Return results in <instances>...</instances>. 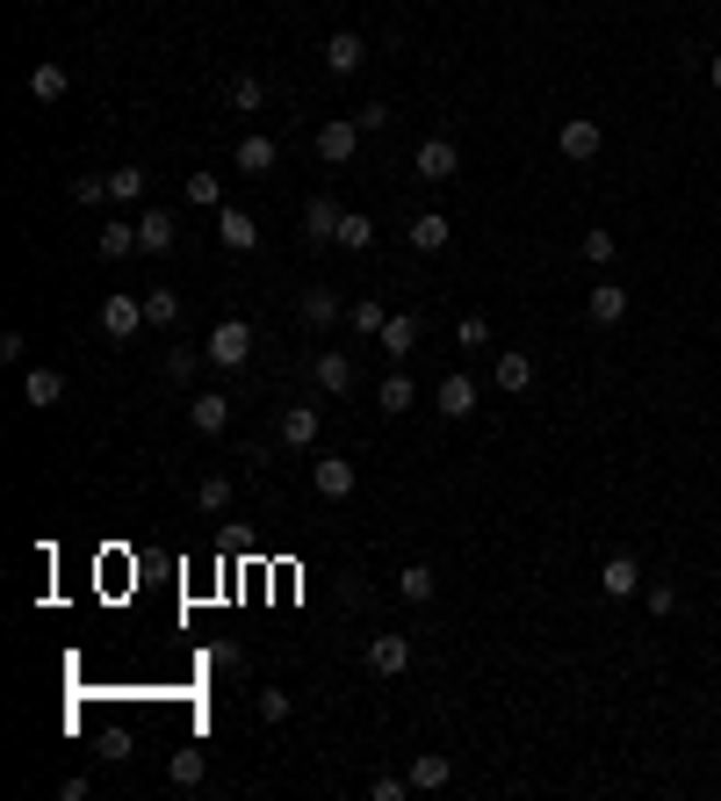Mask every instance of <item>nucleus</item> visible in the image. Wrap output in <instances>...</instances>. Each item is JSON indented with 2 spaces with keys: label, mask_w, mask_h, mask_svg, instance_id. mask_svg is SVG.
<instances>
[{
  "label": "nucleus",
  "mask_w": 721,
  "mask_h": 801,
  "mask_svg": "<svg viewBox=\"0 0 721 801\" xmlns=\"http://www.w3.org/2000/svg\"><path fill=\"white\" fill-rule=\"evenodd\" d=\"M376 340H382V354H390V362H404V354L419 347V311H390Z\"/></svg>",
  "instance_id": "13"
},
{
  "label": "nucleus",
  "mask_w": 721,
  "mask_h": 801,
  "mask_svg": "<svg viewBox=\"0 0 721 801\" xmlns=\"http://www.w3.org/2000/svg\"><path fill=\"white\" fill-rule=\"evenodd\" d=\"M22 398H30L36 412H52V404L66 398V376H58V368H30V376H22Z\"/></svg>",
  "instance_id": "22"
},
{
  "label": "nucleus",
  "mask_w": 721,
  "mask_h": 801,
  "mask_svg": "<svg viewBox=\"0 0 721 801\" xmlns=\"http://www.w3.org/2000/svg\"><path fill=\"white\" fill-rule=\"evenodd\" d=\"M275 138H260V130H253V138H239V152H231V167H239V174H275Z\"/></svg>",
  "instance_id": "20"
},
{
  "label": "nucleus",
  "mask_w": 721,
  "mask_h": 801,
  "mask_svg": "<svg viewBox=\"0 0 721 801\" xmlns=\"http://www.w3.org/2000/svg\"><path fill=\"white\" fill-rule=\"evenodd\" d=\"M130 253H138V225L108 217V225H102V261H130Z\"/></svg>",
  "instance_id": "27"
},
{
  "label": "nucleus",
  "mask_w": 721,
  "mask_h": 801,
  "mask_svg": "<svg viewBox=\"0 0 721 801\" xmlns=\"http://www.w3.org/2000/svg\"><path fill=\"white\" fill-rule=\"evenodd\" d=\"M433 593H440V571H433V563H404V571H397V599L433 607Z\"/></svg>",
  "instance_id": "18"
},
{
  "label": "nucleus",
  "mask_w": 721,
  "mask_h": 801,
  "mask_svg": "<svg viewBox=\"0 0 721 801\" xmlns=\"http://www.w3.org/2000/svg\"><path fill=\"white\" fill-rule=\"evenodd\" d=\"M584 311H592V325H620V318H628V289H620V282H592Z\"/></svg>",
  "instance_id": "17"
},
{
  "label": "nucleus",
  "mask_w": 721,
  "mask_h": 801,
  "mask_svg": "<svg viewBox=\"0 0 721 801\" xmlns=\"http://www.w3.org/2000/svg\"><path fill=\"white\" fill-rule=\"evenodd\" d=\"M195 362H203V354H188V347H173V354H167V376H173V384H188V376H195Z\"/></svg>",
  "instance_id": "42"
},
{
  "label": "nucleus",
  "mask_w": 721,
  "mask_h": 801,
  "mask_svg": "<svg viewBox=\"0 0 721 801\" xmlns=\"http://www.w3.org/2000/svg\"><path fill=\"white\" fill-rule=\"evenodd\" d=\"M217 239H224V253H253V245H260V225L245 217V209L224 203V209H217Z\"/></svg>",
  "instance_id": "11"
},
{
  "label": "nucleus",
  "mask_w": 721,
  "mask_h": 801,
  "mask_svg": "<svg viewBox=\"0 0 721 801\" xmlns=\"http://www.w3.org/2000/svg\"><path fill=\"white\" fill-rule=\"evenodd\" d=\"M412 174H419V181H455V174H462V152H455V138H426V145L412 152Z\"/></svg>",
  "instance_id": "5"
},
{
  "label": "nucleus",
  "mask_w": 721,
  "mask_h": 801,
  "mask_svg": "<svg viewBox=\"0 0 721 801\" xmlns=\"http://www.w3.org/2000/svg\"><path fill=\"white\" fill-rule=\"evenodd\" d=\"M145 325H152V318H145V297H130V289H108L102 297V332L116 340V347H130Z\"/></svg>",
  "instance_id": "2"
},
{
  "label": "nucleus",
  "mask_w": 721,
  "mask_h": 801,
  "mask_svg": "<svg viewBox=\"0 0 721 801\" xmlns=\"http://www.w3.org/2000/svg\"><path fill=\"white\" fill-rule=\"evenodd\" d=\"M368 672H376V679L412 672V636H368Z\"/></svg>",
  "instance_id": "8"
},
{
  "label": "nucleus",
  "mask_w": 721,
  "mask_h": 801,
  "mask_svg": "<svg viewBox=\"0 0 721 801\" xmlns=\"http://www.w3.org/2000/svg\"><path fill=\"white\" fill-rule=\"evenodd\" d=\"M360 66H368V44H360L354 30H332L325 36V72H332V80H354Z\"/></svg>",
  "instance_id": "7"
},
{
  "label": "nucleus",
  "mask_w": 721,
  "mask_h": 801,
  "mask_svg": "<svg viewBox=\"0 0 721 801\" xmlns=\"http://www.w3.org/2000/svg\"><path fill=\"white\" fill-rule=\"evenodd\" d=\"M108 181H116V203H138L145 195V167H116Z\"/></svg>",
  "instance_id": "40"
},
{
  "label": "nucleus",
  "mask_w": 721,
  "mask_h": 801,
  "mask_svg": "<svg viewBox=\"0 0 721 801\" xmlns=\"http://www.w3.org/2000/svg\"><path fill=\"white\" fill-rule=\"evenodd\" d=\"M368 794H376V801H404V794H412V780H397V773H382V780L368 787Z\"/></svg>",
  "instance_id": "43"
},
{
  "label": "nucleus",
  "mask_w": 721,
  "mask_h": 801,
  "mask_svg": "<svg viewBox=\"0 0 721 801\" xmlns=\"http://www.w3.org/2000/svg\"><path fill=\"white\" fill-rule=\"evenodd\" d=\"M145 318H152L159 332H173L181 325V297H173V289H152V297H145Z\"/></svg>",
  "instance_id": "33"
},
{
  "label": "nucleus",
  "mask_w": 721,
  "mask_h": 801,
  "mask_svg": "<svg viewBox=\"0 0 721 801\" xmlns=\"http://www.w3.org/2000/svg\"><path fill=\"white\" fill-rule=\"evenodd\" d=\"M455 340H462V347H491V318H477V311H469L462 325H455Z\"/></svg>",
  "instance_id": "41"
},
{
  "label": "nucleus",
  "mask_w": 721,
  "mask_h": 801,
  "mask_svg": "<svg viewBox=\"0 0 721 801\" xmlns=\"http://www.w3.org/2000/svg\"><path fill=\"white\" fill-rule=\"evenodd\" d=\"M584 261H592V267H614L620 261V239H614V231H584Z\"/></svg>",
  "instance_id": "35"
},
{
  "label": "nucleus",
  "mask_w": 721,
  "mask_h": 801,
  "mask_svg": "<svg viewBox=\"0 0 721 801\" xmlns=\"http://www.w3.org/2000/svg\"><path fill=\"white\" fill-rule=\"evenodd\" d=\"M188 426H195V434H224V426H231V398H224V390L188 398Z\"/></svg>",
  "instance_id": "16"
},
{
  "label": "nucleus",
  "mask_w": 721,
  "mask_h": 801,
  "mask_svg": "<svg viewBox=\"0 0 721 801\" xmlns=\"http://www.w3.org/2000/svg\"><path fill=\"white\" fill-rule=\"evenodd\" d=\"M296 311H304V325L325 332L332 318H340V297H332V289H304V304H296Z\"/></svg>",
  "instance_id": "30"
},
{
  "label": "nucleus",
  "mask_w": 721,
  "mask_h": 801,
  "mask_svg": "<svg viewBox=\"0 0 721 801\" xmlns=\"http://www.w3.org/2000/svg\"><path fill=\"white\" fill-rule=\"evenodd\" d=\"M224 102L239 108V116H260V108H267V88H260L253 72H239V80H231V88H224Z\"/></svg>",
  "instance_id": "28"
},
{
  "label": "nucleus",
  "mask_w": 721,
  "mask_h": 801,
  "mask_svg": "<svg viewBox=\"0 0 721 801\" xmlns=\"http://www.w3.org/2000/svg\"><path fill=\"white\" fill-rule=\"evenodd\" d=\"M66 94H72V72L58 66V58L30 66V102H44V108H52V102H66Z\"/></svg>",
  "instance_id": "12"
},
{
  "label": "nucleus",
  "mask_w": 721,
  "mask_h": 801,
  "mask_svg": "<svg viewBox=\"0 0 721 801\" xmlns=\"http://www.w3.org/2000/svg\"><path fill=\"white\" fill-rule=\"evenodd\" d=\"M491 384H499L505 398L534 390V354H519V347H499V368H491Z\"/></svg>",
  "instance_id": "10"
},
{
  "label": "nucleus",
  "mask_w": 721,
  "mask_h": 801,
  "mask_svg": "<svg viewBox=\"0 0 721 801\" xmlns=\"http://www.w3.org/2000/svg\"><path fill=\"white\" fill-rule=\"evenodd\" d=\"M433 404H440V419H469V412H477V384H469L462 368H455V376H440Z\"/></svg>",
  "instance_id": "14"
},
{
  "label": "nucleus",
  "mask_w": 721,
  "mask_h": 801,
  "mask_svg": "<svg viewBox=\"0 0 721 801\" xmlns=\"http://www.w3.org/2000/svg\"><path fill=\"white\" fill-rule=\"evenodd\" d=\"M599 593H606V599H628V593H642V563L628 557V549L599 563Z\"/></svg>",
  "instance_id": "9"
},
{
  "label": "nucleus",
  "mask_w": 721,
  "mask_h": 801,
  "mask_svg": "<svg viewBox=\"0 0 721 801\" xmlns=\"http://www.w3.org/2000/svg\"><path fill=\"white\" fill-rule=\"evenodd\" d=\"M282 440H289V448H310V440H318V404H289V412H282Z\"/></svg>",
  "instance_id": "25"
},
{
  "label": "nucleus",
  "mask_w": 721,
  "mask_h": 801,
  "mask_svg": "<svg viewBox=\"0 0 721 801\" xmlns=\"http://www.w3.org/2000/svg\"><path fill=\"white\" fill-rule=\"evenodd\" d=\"M382 318H390V311H382L376 297H360L354 311H346V325H354V332H368V340H376V332H382Z\"/></svg>",
  "instance_id": "36"
},
{
  "label": "nucleus",
  "mask_w": 721,
  "mask_h": 801,
  "mask_svg": "<svg viewBox=\"0 0 721 801\" xmlns=\"http://www.w3.org/2000/svg\"><path fill=\"white\" fill-rule=\"evenodd\" d=\"M707 80H714V88H721V52H714V58H707Z\"/></svg>",
  "instance_id": "45"
},
{
  "label": "nucleus",
  "mask_w": 721,
  "mask_h": 801,
  "mask_svg": "<svg viewBox=\"0 0 721 801\" xmlns=\"http://www.w3.org/2000/svg\"><path fill=\"white\" fill-rule=\"evenodd\" d=\"M404 239H412L419 253H447V217H440V209H419V217H412V231H404Z\"/></svg>",
  "instance_id": "24"
},
{
  "label": "nucleus",
  "mask_w": 721,
  "mask_h": 801,
  "mask_svg": "<svg viewBox=\"0 0 721 801\" xmlns=\"http://www.w3.org/2000/svg\"><path fill=\"white\" fill-rule=\"evenodd\" d=\"M599 145H606L599 116H563V130H556V152H563L570 167H592V159H599Z\"/></svg>",
  "instance_id": "3"
},
{
  "label": "nucleus",
  "mask_w": 721,
  "mask_h": 801,
  "mask_svg": "<svg viewBox=\"0 0 721 801\" xmlns=\"http://www.w3.org/2000/svg\"><path fill=\"white\" fill-rule=\"evenodd\" d=\"M714 491H721V484H714Z\"/></svg>",
  "instance_id": "46"
},
{
  "label": "nucleus",
  "mask_w": 721,
  "mask_h": 801,
  "mask_svg": "<svg viewBox=\"0 0 721 801\" xmlns=\"http://www.w3.org/2000/svg\"><path fill=\"white\" fill-rule=\"evenodd\" d=\"M181 195H188L195 209H224V181L217 174H188V181H181Z\"/></svg>",
  "instance_id": "31"
},
{
  "label": "nucleus",
  "mask_w": 721,
  "mask_h": 801,
  "mask_svg": "<svg viewBox=\"0 0 721 801\" xmlns=\"http://www.w3.org/2000/svg\"><path fill=\"white\" fill-rule=\"evenodd\" d=\"M354 123H360V138H376V130H390V102H360V108H354Z\"/></svg>",
  "instance_id": "39"
},
{
  "label": "nucleus",
  "mask_w": 721,
  "mask_h": 801,
  "mask_svg": "<svg viewBox=\"0 0 721 801\" xmlns=\"http://www.w3.org/2000/svg\"><path fill=\"white\" fill-rule=\"evenodd\" d=\"M354 484H360V470L346 455H318V462H310V491H318V499H354Z\"/></svg>",
  "instance_id": "4"
},
{
  "label": "nucleus",
  "mask_w": 721,
  "mask_h": 801,
  "mask_svg": "<svg viewBox=\"0 0 721 801\" xmlns=\"http://www.w3.org/2000/svg\"><path fill=\"white\" fill-rule=\"evenodd\" d=\"M310 376H318V390H332V398H346V390H354V362H346L340 347L318 354V362H310Z\"/></svg>",
  "instance_id": "19"
},
{
  "label": "nucleus",
  "mask_w": 721,
  "mask_h": 801,
  "mask_svg": "<svg viewBox=\"0 0 721 801\" xmlns=\"http://www.w3.org/2000/svg\"><path fill=\"white\" fill-rule=\"evenodd\" d=\"M253 714H260V722H289V694H282V686H260Z\"/></svg>",
  "instance_id": "38"
},
{
  "label": "nucleus",
  "mask_w": 721,
  "mask_h": 801,
  "mask_svg": "<svg viewBox=\"0 0 721 801\" xmlns=\"http://www.w3.org/2000/svg\"><path fill=\"white\" fill-rule=\"evenodd\" d=\"M340 217H346V209L332 203V195H310V203H304V231H310V239H340Z\"/></svg>",
  "instance_id": "23"
},
{
  "label": "nucleus",
  "mask_w": 721,
  "mask_h": 801,
  "mask_svg": "<svg viewBox=\"0 0 721 801\" xmlns=\"http://www.w3.org/2000/svg\"><path fill=\"white\" fill-rule=\"evenodd\" d=\"M642 599H650V614H678V585H650Z\"/></svg>",
  "instance_id": "44"
},
{
  "label": "nucleus",
  "mask_w": 721,
  "mask_h": 801,
  "mask_svg": "<svg viewBox=\"0 0 721 801\" xmlns=\"http://www.w3.org/2000/svg\"><path fill=\"white\" fill-rule=\"evenodd\" d=\"M173 239H181V231H173L167 209H145L138 217V253H173Z\"/></svg>",
  "instance_id": "21"
},
{
  "label": "nucleus",
  "mask_w": 721,
  "mask_h": 801,
  "mask_svg": "<svg viewBox=\"0 0 721 801\" xmlns=\"http://www.w3.org/2000/svg\"><path fill=\"white\" fill-rule=\"evenodd\" d=\"M108 195H116V181H108V174H72V203L94 209V203H108Z\"/></svg>",
  "instance_id": "34"
},
{
  "label": "nucleus",
  "mask_w": 721,
  "mask_h": 801,
  "mask_svg": "<svg viewBox=\"0 0 721 801\" xmlns=\"http://www.w3.org/2000/svg\"><path fill=\"white\" fill-rule=\"evenodd\" d=\"M412 376H404V368H390V376H382V412H412Z\"/></svg>",
  "instance_id": "32"
},
{
  "label": "nucleus",
  "mask_w": 721,
  "mask_h": 801,
  "mask_svg": "<svg viewBox=\"0 0 721 801\" xmlns=\"http://www.w3.org/2000/svg\"><path fill=\"white\" fill-rule=\"evenodd\" d=\"M404 780H412V794H440V787L455 780V766H447V751H419Z\"/></svg>",
  "instance_id": "15"
},
{
  "label": "nucleus",
  "mask_w": 721,
  "mask_h": 801,
  "mask_svg": "<svg viewBox=\"0 0 721 801\" xmlns=\"http://www.w3.org/2000/svg\"><path fill=\"white\" fill-rule=\"evenodd\" d=\"M203 773H209V758H203V751L188 744V751H173V766H167V780H173V787H203Z\"/></svg>",
  "instance_id": "29"
},
{
  "label": "nucleus",
  "mask_w": 721,
  "mask_h": 801,
  "mask_svg": "<svg viewBox=\"0 0 721 801\" xmlns=\"http://www.w3.org/2000/svg\"><path fill=\"white\" fill-rule=\"evenodd\" d=\"M203 362L209 368H245L253 362V325L245 318H217V332L203 340Z\"/></svg>",
  "instance_id": "1"
},
{
  "label": "nucleus",
  "mask_w": 721,
  "mask_h": 801,
  "mask_svg": "<svg viewBox=\"0 0 721 801\" xmlns=\"http://www.w3.org/2000/svg\"><path fill=\"white\" fill-rule=\"evenodd\" d=\"M332 245H346V253H368V245H376V217L346 209V217H340V239H332Z\"/></svg>",
  "instance_id": "26"
},
{
  "label": "nucleus",
  "mask_w": 721,
  "mask_h": 801,
  "mask_svg": "<svg viewBox=\"0 0 721 801\" xmlns=\"http://www.w3.org/2000/svg\"><path fill=\"white\" fill-rule=\"evenodd\" d=\"M195 505H203V513H224V505H231V477H203V484H195Z\"/></svg>",
  "instance_id": "37"
},
{
  "label": "nucleus",
  "mask_w": 721,
  "mask_h": 801,
  "mask_svg": "<svg viewBox=\"0 0 721 801\" xmlns=\"http://www.w3.org/2000/svg\"><path fill=\"white\" fill-rule=\"evenodd\" d=\"M354 152H360V123H354V116L318 123V159H325V167H346Z\"/></svg>",
  "instance_id": "6"
}]
</instances>
